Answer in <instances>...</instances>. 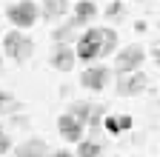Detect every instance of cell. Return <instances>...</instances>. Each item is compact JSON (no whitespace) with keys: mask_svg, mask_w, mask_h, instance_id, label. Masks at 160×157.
I'll return each mask as SVG.
<instances>
[{"mask_svg":"<svg viewBox=\"0 0 160 157\" xmlns=\"http://www.w3.org/2000/svg\"><path fill=\"white\" fill-rule=\"evenodd\" d=\"M117 49V32L114 29H100L92 26L77 37L74 43V60H97V57H109Z\"/></svg>","mask_w":160,"mask_h":157,"instance_id":"1","label":"cell"},{"mask_svg":"<svg viewBox=\"0 0 160 157\" xmlns=\"http://www.w3.org/2000/svg\"><path fill=\"white\" fill-rule=\"evenodd\" d=\"M37 17H40V9H37L34 0H17V3H12V6L6 9V20H9L17 32L34 26Z\"/></svg>","mask_w":160,"mask_h":157,"instance_id":"2","label":"cell"},{"mask_svg":"<svg viewBox=\"0 0 160 157\" xmlns=\"http://www.w3.org/2000/svg\"><path fill=\"white\" fill-rule=\"evenodd\" d=\"M3 52L12 57V60L23 63V60H29V57H32V52H34V40H32L29 34H23V32L12 29V32L3 37Z\"/></svg>","mask_w":160,"mask_h":157,"instance_id":"3","label":"cell"},{"mask_svg":"<svg viewBox=\"0 0 160 157\" xmlns=\"http://www.w3.org/2000/svg\"><path fill=\"white\" fill-rule=\"evenodd\" d=\"M143 57H146V52L140 49L137 43H132V46H126L123 52H120V54L114 57V69H117L120 74L140 71V66H143Z\"/></svg>","mask_w":160,"mask_h":157,"instance_id":"4","label":"cell"},{"mask_svg":"<svg viewBox=\"0 0 160 157\" xmlns=\"http://www.w3.org/2000/svg\"><path fill=\"white\" fill-rule=\"evenodd\" d=\"M149 86V80H146V74L143 71H129V74H120L117 77V94L120 97H134V94H140Z\"/></svg>","mask_w":160,"mask_h":157,"instance_id":"5","label":"cell"},{"mask_svg":"<svg viewBox=\"0 0 160 157\" xmlns=\"http://www.w3.org/2000/svg\"><path fill=\"white\" fill-rule=\"evenodd\" d=\"M69 114H72L83 129H86V123H89V126H97L100 120H103V109L94 106V103H74Z\"/></svg>","mask_w":160,"mask_h":157,"instance_id":"6","label":"cell"},{"mask_svg":"<svg viewBox=\"0 0 160 157\" xmlns=\"http://www.w3.org/2000/svg\"><path fill=\"white\" fill-rule=\"evenodd\" d=\"M109 66H92V69H86L83 74H80V83H83L86 89H92V91H100V89H106V83H109Z\"/></svg>","mask_w":160,"mask_h":157,"instance_id":"7","label":"cell"},{"mask_svg":"<svg viewBox=\"0 0 160 157\" xmlns=\"http://www.w3.org/2000/svg\"><path fill=\"white\" fill-rule=\"evenodd\" d=\"M57 129H60V134H63L69 143H80V140H83V126H80L69 111L57 117Z\"/></svg>","mask_w":160,"mask_h":157,"instance_id":"8","label":"cell"},{"mask_svg":"<svg viewBox=\"0 0 160 157\" xmlns=\"http://www.w3.org/2000/svg\"><path fill=\"white\" fill-rule=\"evenodd\" d=\"M52 66L57 71H72L74 69V49H69L66 43H60L52 54Z\"/></svg>","mask_w":160,"mask_h":157,"instance_id":"9","label":"cell"},{"mask_svg":"<svg viewBox=\"0 0 160 157\" xmlns=\"http://www.w3.org/2000/svg\"><path fill=\"white\" fill-rule=\"evenodd\" d=\"M43 3V9H40V14L49 17V20H54V17H63L69 12V0H40Z\"/></svg>","mask_w":160,"mask_h":157,"instance_id":"10","label":"cell"},{"mask_svg":"<svg viewBox=\"0 0 160 157\" xmlns=\"http://www.w3.org/2000/svg\"><path fill=\"white\" fill-rule=\"evenodd\" d=\"M46 143L43 140H26L23 146H17L14 157H46Z\"/></svg>","mask_w":160,"mask_h":157,"instance_id":"11","label":"cell"},{"mask_svg":"<svg viewBox=\"0 0 160 157\" xmlns=\"http://www.w3.org/2000/svg\"><path fill=\"white\" fill-rule=\"evenodd\" d=\"M94 14H97V6L92 3V0H80V3L74 6V23L80 26V23H86V20H92Z\"/></svg>","mask_w":160,"mask_h":157,"instance_id":"12","label":"cell"},{"mask_svg":"<svg viewBox=\"0 0 160 157\" xmlns=\"http://www.w3.org/2000/svg\"><path fill=\"white\" fill-rule=\"evenodd\" d=\"M100 151H103V143H97V140H80L77 143V157H97Z\"/></svg>","mask_w":160,"mask_h":157,"instance_id":"13","label":"cell"},{"mask_svg":"<svg viewBox=\"0 0 160 157\" xmlns=\"http://www.w3.org/2000/svg\"><path fill=\"white\" fill-rule=\"evenodd\" d=\"M20 103H17V97L12 91H0V111H17Z\"/></svg>","mask_w":160,"mask_h":157,"instance_id":"14","label":"cell"},{"mask_svg":"<svg viewBox=\"0 0 160 157\" xmlns=\"http://www.w3.org/2000/svg\"><path fill=\"white\" fill-rule=\"evenodd\" d=\"M103 123H106V129H109V134H120V123H117V117H112V114H106V117H103Z\"/></svg>","mask_w":160,"mask_h":157,"instance_id":"15","label":"cell"},{"mask_svg":"<svg viewBox=\"0 0 160 157\" xmlns=\"http://www.w3.org/2000/svg\"><path fill=\"white\" fill-rule=\"evenodd\" d=\"M123 14V0H114V3L106 9V17H120Z\"/></svg>","mask_w":160,"mask_h":157,"instance_id":"16","label":"cell"},{"mask_svg":"<svg viewBox=\"0 0 160 157\" xmlns=\"http://www.w3.org/2000/svg\"><path fill=\"white\" fill-rule=\"evenodd\" d=\"M12 149V143H9V137L3 134V123H0V154H6Z\"/></svg>","mask_w":160,"mask_h":157,"instance_id":"17","label":"cell"},{"mask_svg":"<svg viewBox=\"0 0 160 157\" xmlns=\"http://www.w3.org/2000/svg\"><path fill=\"white\" fill-rule=\"evenodd\" d=\"M117 123H120V131H126V129H132V117L123 114V117H117Z\"/></svg>","mask_w":160,"mask_h":157,"instance_id":"18","label":"cell"},{"mask_svg":"<svg viewBox=\"0 0 160 157\" xmlns=\"http://www.w3.org/2000/svg\"><path fill=\"white\" fill-rule=\"evenodd\" d=\"M46 157H74V154L72 151H49Z\"/></svg>","mask_w":160,"mask_h":157,"instance_id":"19","label":"cell"},{"mask_svg":"<svg viewBox=\"0 0 160 157\" xmlns=\"http://www.w3.org/2000/svg\"><path fill=\"white\" fill-rule=\"evenodd\" d=\"M0 63H3V60H0Z\"/></svg>","mask_w":160,"mask_h":157,"instance_id":"20","label":"cell"},{"mask_svg":"<svg viewBox=\"0 0 160 157\" xmlns=\"http://www.w3.org/2000/svg\"><path fill=\"white\" fill-rule=\"evenodd\" d=\"M77 3H80V0H77Z\"/></svg>","mask_w":160,"mask_h":157,"instance_id":"21","label":"cell"}]
</instances>
